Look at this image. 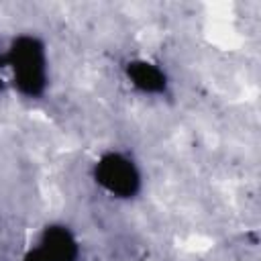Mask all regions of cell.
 <instances>
[{"mask_svg": "<svg viewBox=\"0 0 261 261\" xmlns=\"http://www.w3.org/2000/svg\"><path fill=\"white\" fill-rule=\"evenodd\" d=\"M0 57L18 96L27 100H41L47 94L51 80L49 49L41 35L16 33Z\"/></svg>", "mask_w": 261, "mask_h": 261, "instance_id": "6da1fadb", "label": "cell"}, {"mask_svg": "<svg viewBox=\"0 0 261 261\" xmlns=\"http://www.w3.org/2000/svg\"><path fill=\"white\" fill-rule=\"evenodd\" d=\"M94 184L114 200H135L143 192V169L139 161L120 149L102 151L92 163Z\"/></svg>", "mask_w": 261, "mask_h": 261, "instance_id": "7a4b0ae2", "label": "cell"}, {"mask_svg": "<svg viewBox=\"0 0 261 261\" xmlns=\"http://www.w3.org/2000/svg\"><path fill=\"white\" fill-rule=\"evenodd\" d=\"M122 73L128 86L143 96H153V98L167 96L169 86H171V80L165 67L149 57L128 59L122 67Z\"/></svg>", "mask_w": 261, "mask_h": 261, "instance_id": "3957f363", "label": "cell"}, {"mask_svg": "<svg viewBox=\"0 0 261 261\" xmlns=\"http://www.w3.org/2000/svg\"><path fill=\"white\" fill-rule=\"evenodd\" d=\"M37 245L51 261H80L82 243L75 230L65 222H49L41 228Z\"/></svg>", "mask_w": 261, "mask_h": 261, "instance_id": "277c9868", "label": "cell"}, {"mask_svg": "<svg viewBox=\"0 0 261 261\" xmlns=\"http://www.w3.org/2000/svg\"><path fill=\"white\" fill-rule=\"evenodd\" d=\"M20 261H51V259L43 253V249H41L39 245H35V247H31V249H27V251L22 253Z\"/></svg>", "mask_w": 261, "mask_h": 261, "instance_id": "5b68a950", "label": "cell"}, {"mask_svg": "<svg viewBox=\"0 0 261 261\" xmlns=\"http://www.w3.org/2000/svg\"><path fill=\"white\" fill-rule=\"evenodd\" d=\"M6 86V80H4V65H2V57H0V92L4 90Z\"/></svg>", "mask_w": 261, "mask_h": 261, "instance_id": "8992f818", "label": "cell"}]
</instances>
